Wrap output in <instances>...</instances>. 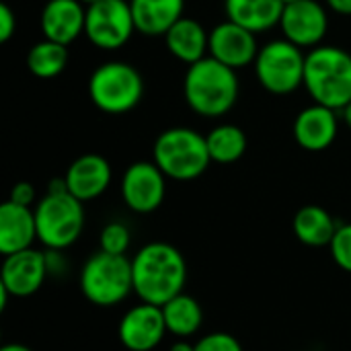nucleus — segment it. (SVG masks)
Listing matches in <instances>:
<instances>
[{
    "label": "nucleus",
    "mask_w": 351,
    "mask_h": 351,
    "mask_svg": "<svg viewBox=\"0 0 351 351\" xmlns=\"http://www.w3.org/2000/svg\"><path fill=\"white\" fill-rule=\"evenodd\" d=\"M130 6L136 31L160 37L183 16L185 0H130Z\"/></svg>",
    "instance_id": "nucleus-19"
},
{
    "label": "nucleus",
    "mask_w": 351,
    "mask_h": 351,
    "mask_svg": "<svg viewBox=\"0 0 351 351\" xmlns=\"http://www.w3.org/2000/svg\"><path fill=\"white\" fill-rule=\"evenodd\" d=\"M165 41L169 51L189 66L204 60L206 51H210V33H206V29L197 21L187 16H181L165 33Z\"/></svg>",
    "instance_id": "nucleus-20"
},
{
    "label": "nucleus",
    "mask_w": 351,
    "mask_h": 351,
    "mask_svg": "<svg viewBox=\"0 0 351 351\" xmlns=\"http://www.w3.org/2000/svg\"><path fill=\"white\" fill-rule=\"evenodd\" d=\"M86 8L80 0H49L41 12V31L45 39L68 45L84 33Z\"/></svg>",
    "instance_id": "nucleus-17"
},
{
    "label": "nucleus",
    "mask_w": 351,
    "mask_h": 351,
    "mask_svg": "<svg viewBox=\"0 0 351 351\" xmlns=\"http://www.w3.org/2000/svg\"><path fill=\"white\" fill-rule=\"evenodd\" d=\"M280 27L288 41L298 47H315L329 29L325 8L317 0H298L284 6Z\"/></svg>",
    "instance_id": "nucleus-13"
},
{
    "label": "nucleus",
    "mask_w": 351,
    "mask_h": 351,
    "mask_svg": "<svg viewBox=\"0 0 351 351\" xmlns=\"http://www.w3.org/2000/svg\"><path fill=\"white\" fill-rule=\"evenodd\" d=\"M35 241H37L35 212L10 199L4 202L0 206V253L6 257L31 249Z\"/></svg>",
    "instance_id": "nucleus-18"
},
{
    "label": "nucleus",
    "mask_w": 351,
    "mask_h": 351,
    "mask_svg": "<svg viewBox=\"0 0 351 351\" xmlns=\"http://www.w3.org/2000/svg\"><path fill=\"white\" fill-rule=\"evenodd\" d=\"M224 6L228 21L253 33H261L276 27L282 21L284 12L282 0H226Z\"/></svg>",
    "instance_id": "nucleus-21"
},
{
    "label": "nucleus",
    "mask_w": 351,
    "mask_h": 351,
    "mask_svg": "<svg viewBox=\"0 0 351 351\" xmlns=\"http://www.w3.org/2000/svg\"><path fill=\"white\" fill-rule=\"evenodd\" d=\"M329 251H331L335 265L351 274V222L339 224V228L329 245Z\"/></svg>",
    "instance_id": "nucleus-27"
},
{
    "label": "nucleus",
    "mask_w": 351,
    "mask_h": 351,
    "mask_svg": "<svg viewBox=\"0 0 351 351\" xmlns=\"http://www.w3.org/2000/svg\"><path fill=\"white\" fill-rule=\"evenodd\" d=\"M306 56L288 39H276L263 45L255 58V74L261 86L274 95H288L304 84Z\"/></svg>",
    "instance_id": "nucleus-8"
},
{
    "label": "nucleus",
    "mask_w": 351,
    "mask_h": 351,
    "mask_svg": "<svg viewBox=\"0 0 351 351\" xmlns=\"http://www.w3.org/2000/svg\"><path fill=\"white\" fill-rule=\"evenodd\" d=\"M167 193V175L156 162H134L121 179L123 204L136 214H150L158 210Z\"/></svg>",
    "instance_id": "nucleus-10"
},
{
    "label": "nucleus",
    "mask_w": 351,
    "mask_h": 351,
    "mask_svg": "<svg viewBox=\"0 0 351 351\" xmlns=\"http://www.w3.org/2000/svg\"><path fill=\"white\" fill-rule=\"evenodd\" d=\"M0 351H33L31 348H27V346H23V343H6V346H2Z\"/></svg>",
    "instance_id": "nucleus-33"
},
{
    "label": "nucleus",
    "mask_w": 351,
    "mask_h": 351,
    "mask_svg": "<svg viewBox=\"0 0 351 351\" xmlns=\"http://www.w3.org/2000/svg\"><path fill=\"white\" fill-rule=\"evenodd\" d=\"M35 197H37V193H35V187L31 185V183H27V181H21V183H16L12 189H10V202H14V204H19V206H27V208H31L33 204H35Z\"/></svg>",
    "instance_id": "nucleus-29"
},
{
    "label": "nucleus",
    "mask_w": 351,
    "mask_h": 351,
    "mask_svg": "<svg viewBox=\"0 0 351 351\" xmlns=\"http://www.w3.org/2000/svg\"><path fill=\"white\" fill-rule=\"evenodd\" d=\"M84 6H90V4H95V2H99V0H80Z\"/></svg>",
    "instance_id": "nucleus-35"
},
{
    "label": "nucleus",
    "mask_w": 351,
    "mask_h": 351,
    "mask_svg": "<svg viewBox=\"0 0 351 351\" xmlns=\"http://www.w3.org/2000/svg\"><path fill=\"white\" fill-rule=\"evenodd\" d=\"M337 136V115L335 109L325 105H311L302 109L294 121V138L300 148L308 152L327 150Z\"/></svg>",
    "instance_id": "nucleus-16"
},
{
    "label": "nucleus",
    "mask_w": 351,
    "mask_h": 351,
    "mask_svg": "<svg viewBox=\"0 0 351 351\" xmlns=\"http://www.w3.org/2000/svg\"><path fill=\"white\" fill-rule=\"evenodd\" d=\"M337 228H339V224L335 222V218L321 206L300 208L292 222V230H294L296 239L302 245L313 247V249L329 247Z\"/></svg>",
    "instance_id": "nucleus-22"
},
{
    "label": "nucleus",
    "mask_w": 351,
    "mask_h": 351,
    "mask_svg": "<svg viewBox=\"0 0 351 351\" xmlns=\"http://www.w3.org/2000/svg\"><path fill=\"white\" fill-rule=\"evenodd\" d=\"M64 179L68 191L84 204L107 191L111 183V167L99 154H82L68 167Z\"/></svg>",
    "instance_id": "nucleus-15"
},
{
    "label": "nucleus",
    "mask_w": 351,
    "mask_h": 351,
    "mask_svg": "<svg viewBox=\"0 0 351 351\" xmlns=\"http://www.w3.org/2000/svg\"><path fill=\"white\" fill-rule=\"evenodd\" d=\"M304 86L315 103L343 109L351 101V53L335 45L315 47L306 56Z\"/></svg>",
    "instance_id": "nucleus-3"
},
{
    "label": "nucleus",
    "mask_w": 351,
    "mask_h": 351,
    "mask_svg": "<svg viewBox=\"0 0 351 351\" xmlns=\"http://www.w3.org/2000/svg\"><path fill=\"white\" fill-rule=\"evenodd\" d=\"M282 2H284V6H286V4H292V2H298V0H282Z\"/></svg>",
    "instance_id": "nucleus-36"
},
{
    "label": "nucleus",
    "mask_w": 351,
    "mask_h": 351,
    "mask_svg": "<svg viewBox=\"0 0 351 351\" xmlns=\"http://www.w3.org/2000/svg\"><path fill=\"white\" fill-rule=\"evenodd\" d=\"M167 333L169 331H167L162 306H154L148 302H140L132 306L121 317L117 327V337L128 351L156 350Z\"/></svg>",
    "instance_id": "nucleus-12"
},
{
    "label": "nucleus",
    "mask_w": 351,
    "mask_h": 351,
    "mask_svg": "<svg viewBox=\"0 0 351 351\" xmlns=\"http://www.w3.org/2000/svg\"><path fill=\"white\" fill-rule=\"evenodd\" d=\"M195 351H243L241 341L224 331H216V333H208L204 337H199L193 343Z\"/></svg>",
    "instance_id": "nucleus-28"
},
{
    "label": "nucleus",
    "mask_w": 351,
    "mask_h": 351,
    "mask_svg": "<svg viewBox=\"0 0 351 351\" xmlns=\"http://www.w3.org/2000/svg\"><path fill=\"white\" fill-rule=\"evenodd\" d=\"M14 29H16V16L12 8L2 2L0 4V41L6 43L14 35Z\"/></svg>",
    "instance_id": "nucleus-30"
},
{
    "label": "nucleus",
    "mask_w": 351,
    "mask_h": 351,
    "mask_svg": "<svg viewBox=\"0 0 351 351\" xmlns=\"http://www.w3.org/2000/svg\"><path fill=\"white\" fill-rule=\"evenodd\" d=\"M37 241L49 251L72 247L84 230V206L70 191H47L35 204Z\"/></svg>",
    "instance_id": "nucleus-6"
},
{
    "label": "nucleus",
    "mask_w": 351,
    "mask_h": 351,
    "mask_svg": "<svg viewBox=\"0 0 351 351\" xmlns=\"http://www.w3.org/2000/svg\"><path fill=\"white\" fill-rule=\"evenodd\" d=\"M187 105L204 117H220L228 113L239 99V80L230 66L204 58L189 66L183 82Z\"/></svg>",
    "instance_id": "nucleus-2"
},
{
    "label": "nucleus",
    "mask_w": 351,
    "mask_h": 351,
    "mask_svg": "<svg viewBox=\"0 0 351 351\" xmlns=\"http://www.w3.org/2000/svg\"><path fill=\"white\" fill-rule=\"evenodd\" d=\"M259 53L255 33L232 23H220L210 33V56L232 70H239L251 62H255Z\"/></svg>",
    "instance_id": "nucleus-14"
},
{
    "label": "nucleus",
    "mask_w": 351,
    "mask_h": 351,
    "mask_svg": "<svg viewBox=\"0 0 351 351\" xmlns=\"http://www.w3.org/2000/svg\"><path fill=\"white\" fill-rule=\"evenodd\" d=\"M132 245V232L121 222H109L99 237V251L111 253V255H128Z\"/></svg>",
    "instance_id": "nucleus-26"
},
{
    "label": "nucleus",
    "mask_w": 351,
    "mask_h": 351,
    "mask_svg": "<svg viewBox=\"0 0 351 351\" xmlns=\"http://www.w3.org/2000/svg\"><path fill=\"white\" fill-rule=\"evenodd\" d=\"M144 95L140 72L125 62H107L99 66L88 80V97L105 113L121 115L132 111Z\"/></svg>",
    "instance_id": "nucleus-7"
},
{
    "label": "nucleus",
    "mask_w": 351,
    "mask_h": 351,
    "mask_svg": "<svg viewBox=\"0 0 351 351\" xmlns=\"http://www.w3.org/2000/svg\"><path fill=\"white\" fill-rule=\"evenodd\" d=\"M206 142L210 158L218 165H232L247 152V136L241 128L232 123L214 128L206 136Z\"/></svg>",
    "instance_id": "nucleus-24"
},
{
    "label": "nucleus",
    "mask_w": 351,
    "mask_h": 351,
    "mask_svg": "<svg viewBox=\"0 0 351 351\" xmlns=\"http://www.w3.org/2000/svg\"><path fill=\"white\" fill-rule=\"evenodd\" d=\"M134 294L140 302L165 306L171 298L183 294L187 284V261L183 253L169 243H148L132 257Z\"/></svg>",
    "instance_id": "nucleus-1"
},
{
    "label": "nucleus",
    "mask_w": 351,
    "mask_h": 351,
    "mask_svg": "<svg viewBox=\"0 0 351 351\" xmlns=\"http://www.w3.org/2000/svg\"><path fill=\"white\" fill-rule=\"evenodd\" d=\"M136 31L128 0H99L86 6L84 35L101 49H119Z\"/></svg>",
    "instance_id": "nucleus-9"
},
{
    "label": "nucleus",
    "mask_w": 351,
    "mask_h": 351,
    "mask_svg": "<svg viewBox=\"0 0 351 351\" xmlns=\"http://www.w3.org/2000/svg\"><path fill=\"white\" fill-rule=\"evenodd\" d=\"M78 282L82 296L90 304L99 308L121 304L134 292L132 259L128 255L97 251L84 261Z\"/></svg>",
    "instance_id": "nucleus-4"
},
{
    "label": "nucleus",
    "mask_w": 351,
    "mask_h": 351,
    "mask_svg": "<svg viewBox=\"0 0 351 351\" xmlns=\"http://www.w3.org/2000/svg\"><path fill=\"white\" fill-rule=\"evenodd\" d=\"M156 167L175 181H193L212 162L208 142L191 128H171L162 132L152 150Z\"/></svg>",
    "instance_id": "nucleus-5"
},
{
    "label": "nucleus",
    "mask_w": 351,
    "mask_h": 351,
    "mask_svg": "<svg viewBox=\"0 0 351 351\" xmlns=\"http://www.w3.org/2000/svg\"><path fill=\"white\" fill-rule=\"evenodd\" d=\"M343 111V119H346V123H348V128L351 130V101L341 109Z\"/></svg>",
    "instance_id": "nucleus-34"
},
{
    "label": "nucleus",
    "mask_w": 351,
    "mask_h": 351,
    "mask_svg": "<svg viewBox=\"0 0 351 351\" xmlns=\"http://www.w3.org/2000/svg\"><path fill=\"white\" fill-rule=\"evenodd\" d=\"M327 4L339 14H351V0H327Z\"/></svg>",
    "instance_id": "nucleus-31"
},
{
    "label": "nucleus",
    "mask_w": 351,
    "mask_h": 351,
    "mask_svg": "<svg viewBox=\"0 0 351 351\" xmlns=\"http://www.w3.org/2000/svg\"><path fill=\"white\" fill-rule=\"evenodd\" d=\"M169 351H195V348H193V343H189V341H185V339H179V341H175V343L171 346V350Z\"/></svg>",
    "instance_id": "nucleus-32"
},
{
    "label": "nucleus",
    "mask_w": 351,
    "mask_h": 351,
    "mask_svg": "<svg viewBox=\"0 0 351 351\" xmlns=\"http://www.w3.org/2000/svg\"><path fill=\"white\" fill-rule=\"evenodd\" d=\"M162 315H165V323H167V331L179 339L185 337H193L202 325H204V311L202 304L189 296V294H179L175 298H171L165 306H162Z\"/></svg>",
    "instance_id": "nucleus-23"
},
{
    "label": "nucleus",
    "mask_w": 351,
    "mask_h": 351,
    "mask_svg": "<svg viewBox=\"0 0 351 351\" xmlns=\"http://www.w3.org/2000/svg\"><path fill=\"white\" fill-rule=\"evenodd\" d=\"M49 276L47 255L35 247L6 255L0 269V288L12 298H29L45 284Z\"/></svg>",
    "instance_id": "nucleus-11"
},
{
    "label": "nucleus",
    "mask_w": 351,
    "mask_h": 351,
    "mask_svg": "<svg viewBox=\"0 0 351 351\" xmlns=\"http://www.w3.org/2000/svg\"><path fill=\"white\" fill-rule=\"evenodd\" d=\"M68 45L43 39L35 43L27 53V68L37 78H53L68 66Z\"/></svg>",
    "instance_id": "nucleus-25"
}]
</instances>
